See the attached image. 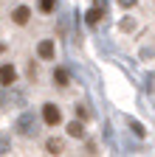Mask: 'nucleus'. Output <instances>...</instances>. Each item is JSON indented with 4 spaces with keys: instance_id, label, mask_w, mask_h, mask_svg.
Returning a JSON list of instances; mask_svg holds the SVG:
<instances>
[{
    "instance_id": "f257e3e1",
    "label": "nucleus",
    "mask_w": 155,
    "mask_h": 157,
    "mask_svg": "<svg viewBox=\"0 0 155 157\" xmlns=\"http://www.w3.org/2000/svg\"><path fill=\"white\" fill-rule=\"evenodd\" d=\"M37 126H40V121H37V115L31 109L20 112V118L14 121V132L20 135V137H37V132H40Z\"/></svg>"
},
{
    "instance_id": "f03ea898",
    "label": "nucleus",
    "mask_w": 155,
    "mask_h": 157,
    "mask_svg": "<svg viewBox=\"0 0 155 157\" xmlns=\"http://www.w3.org/2000/svg\"><path fill=\"white\" fill-rule=\"evenodd\" d=\"M43 124L45 126H59L62 124V109L56 107V104H43Z\"/></svg>"
},
{
    "instance_id": "7ed1b4c3",
    "label": "nucleus",
    "mask_w": 155,
    "mask_h": 157,
    "mask_svg": "<svg viewBox=\"0 0 155 157\" xmlns=\"http://www.w3.org/2000/svg\"><path fill=\"white\" fill-rule=\"evenodd\" d=\"M17 84V67L11 62L0 65V87H14Z\"/></svg>"
},
{
    "instance_id": "20e7f679",
    "label": "nucleus",
    "mask_w": 155,
    "mask_h": 157,
    "mask_svg": "<svg viewBox=\"0 0 155 157\" xmlns=\"http://www.w3.org/2000/svg\"><path fill=\"white\" fill-rule=\"evenodd\" d=\"M11 23L14 25H28L31 23V9L28 6H14L11 9Z\"/></svg>"
},
{
    "instance_id": "39448f33",
    "label": "nucleus",
    "mask_w": 155,
    "mask_h": 157,
    "mask_svg": "<svg viewBox=\"0 0 155 157\" xmlns=\"http://www.w3.org/2000/svg\"><path fill=\"white\" fill-rule=\"evenodd\" d=\"M37 56L45 59V62H51V59L56 56V45H54V39H43V42L37 45Z\"/></svg>"
},
{
    "instance_id": "423d86ee",
    "label": "nucleus",
    "mask_w": 155,
    "mask_h": 157,
    "mask_svg": "<svg viewBox=\"0 0 155 157\" xmlns=\"http://www.w3.org/2000/svg\"><path fill=\"white\" fill-rule=\"evenodd\" d=\"M102 17H104V9H99V6H93L88 14H85V20H88V25H99L102 23Z\"/></svg>"
},
{
    "instance_id": "0eeeda50",
    "label": "nucleus",
    "mask_w": 155,
    "mask_h": 157,
    "mask_svg": "<svg viewBox=\"0 0 155 157\" xmlns=\"http://www.w3.org/2000/svg\"><path fill=\"white\" fill-rule=\"evenodd\" d=\"M65 129H68V137H79V140L85 137V126H82V121H71Z\"/></svg>"
},
{
    "instance_id": "6e6552de",
    "label": "nucleus",
    "mask_w": 155,
    "mask_h": 157,
    "mask_svg": "<svg viewBox=\"0 0 155 157\" xmlns=\"http://www.w3.org/2000/svg\"><path fill=\"white\" fill-rule=\"evenodd\" d=\"M51 78H54V84H56V87H68V82H71V78H68V73H65L62 67H56Z\"/></svg>"
},
{
    "instance_id": "1a4fd4ad",
    "label": "nucleus",
    "mask_w": 155,
    "mask_h": 157,
    "mask_svg": "<svg viewBox=\"0 0 155 157\" xmlns=\"http://www.w3.org/2000/svg\"><path fill=\"white\" fill-rule=\"evenodd\" d=\"M45 149H48V154H62V140H56V137H48Z\"/></svg>"
},
{
    "instance_id": "9d476101",
    "label": "nucleus",
    "mask_w": 155,
    "mask_h": 157,
    "mask_svg": "<svg viewBox=\"0 0 155 157\" xmlns=\"http://www.w3.org/2000/svg\"><path fill=\"white\" fill-rule=\"evenodd\" d=\"M127 126H130V129H133L135 135H138V137H144V135H147V129H144V126H141L138 121H133V118H127Z\"/></svg>"
},
{
    "instance_id": "9b49d317",
    "label": "nucleus",
    "mask_w": 155,
    "mask_h": 157,
    "mask_svg": "<svg viewBox=\"0 0 155 157\" xmlns=\"http://www.w3.org/2000/svg\"><path fill=\"white\" fill-rule=\"evenodd\" d=\"M54 9H56V0H40V11L43 14H51Z\"/></svg>"
},
{
    "instance_id": "f8f14e48",
    "label": "nucleus",
    "mask_w": 155,
    "mask_h": 157,
    "mask_svg": "<svg viewBox=\"0 0 155 157\" xmlns=\"http://www.w3.org/2000/svg\"><path fill=\"white\" fill-rule=\"evenodd\" d=\"M73 109H76V118H82V121H85V118H88V109H85L82 104H76Z\"/></svg>"
},
{
    "instance_id": "ddd939ff",
    "label": "nucleus",
    "mask_w": 155,
    "mask_h": 157,
    "mask_svg": "<svg viewBox=\"0 0 155 157\" xmlns=\"http://www.w3.org/2000/svg\"><path fill=\"white\" fill-rule=\"evenodd\" d=\"M116 3H119V6H121V9H133V6H135V3H138V0H116Z\"/></svg>"
},
{
    "instance_id": "4468645a",
    "label": "nucleus",
    "mask_w": 155,
    "mask_h": 157,
    "mask_svg": "<svg viewBox=\"0 0 155 157\" xmlns=\"http://www.w3.org/2000/svg\"><path fill=\"white\" fill-rule=\"evenodd\" d=\"M11 149H9V143H6V137L3 135H0V154H9Z\"/></svg>"
}]
</instances>
